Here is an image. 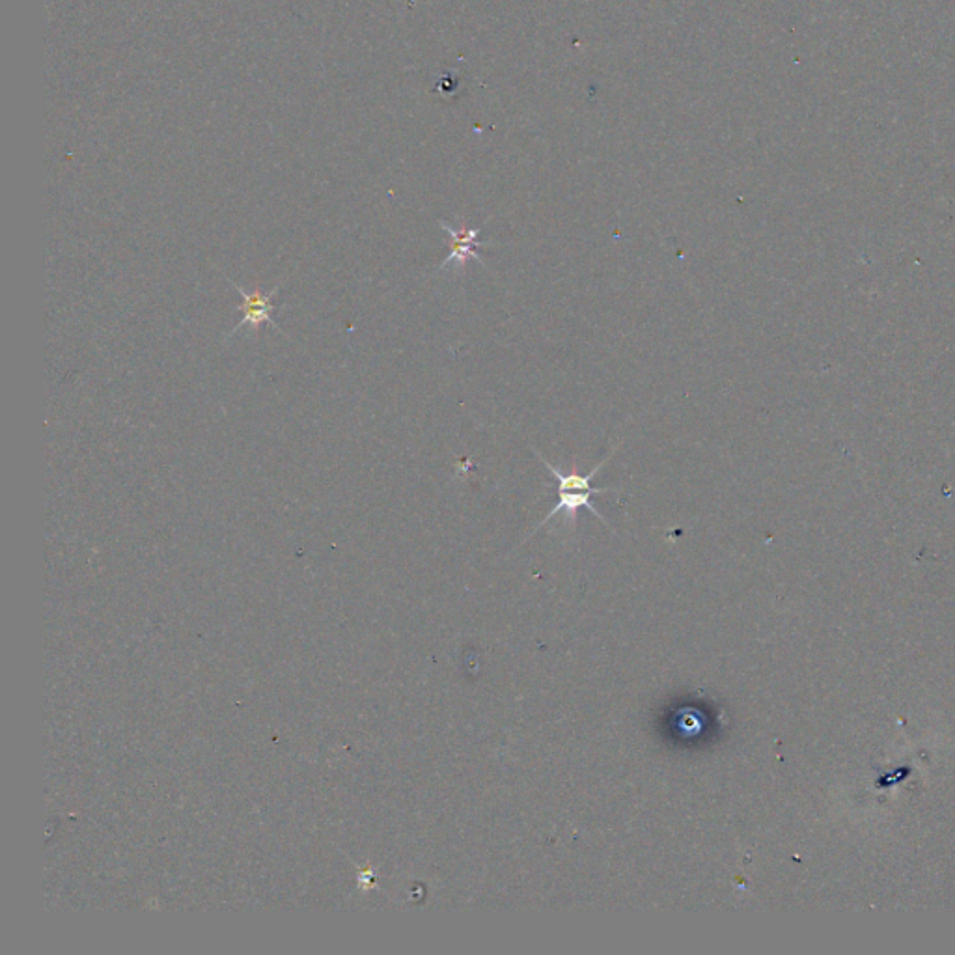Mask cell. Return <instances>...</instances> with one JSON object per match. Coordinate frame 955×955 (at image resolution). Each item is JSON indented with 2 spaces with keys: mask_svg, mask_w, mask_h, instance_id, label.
<instances>
[{
  "mask_svg": "<svg viewBox=\"0 0 955 955\" xmlns=\"http://www.w3.org/2000/svg\"><path fill=\"white\" fill-rule=\"evenodd\" d=\"M439 224L450 236V254L439 265V271L450 269V267L456 271H463L469 260H476L485 267L484 258L478 254V249L485 247L484 241H480V228H467L465 224L452 226L446 221H441Z\"/></svg>",
  "mask_w": 955,
  "mask_h": 955,
  "instance_id": "1",
  "label": "cell"
},
{
  "mask_svg": "<svg viewBox=\"0 0 955 955\" xmlns=\"http://www.w3.org/2000/svg\"><path fill=\"white\" fill-rule=\"evenodd\" d=\"M226 280H228V282L234 286V290L243 297V319L228 333L226 338H232L239 329H245V327H250V329H254V331H258L262 325H273V327H277V323H275V319H273V310H275L273 299L277 297L280 286H277L275 290L269 291V293H263L262 290L247 291L228 277H226Z\"/></svg>",
  "mask_w": 955,
  "mask_h": 955,
  "instance_id": "2",
  "label": "cell"
},
{
  "mask_svg": "<svg viewBox=\"0 0 955 955\" xmlns=\"http://www.w3.org/2000/svg\"><path fill=\"white\" fill-rule=\"evenodd\" d=\"M603 493H616V489H605V487H599V489H597V487H594V489H571V487H558V502H556L553 512L549 513V515H547V517L541 521L540 525H538V528H536L534 532H538L541 526L545 525V523H549V521H551L553 517H556V515H558L560 512L566 513L569 525H575V521H577V513H579L581 508L590 510V512L596 515L599 521H603L605 525H609V523H607V519H605L601 513L597 512V508L594 506V502H592V495H603Z\"/></svg>",
  "mask_w": 955,
  "mask_h": 955,
  "instance_id": "3",
  "label": "cell"
}]
</instances>
